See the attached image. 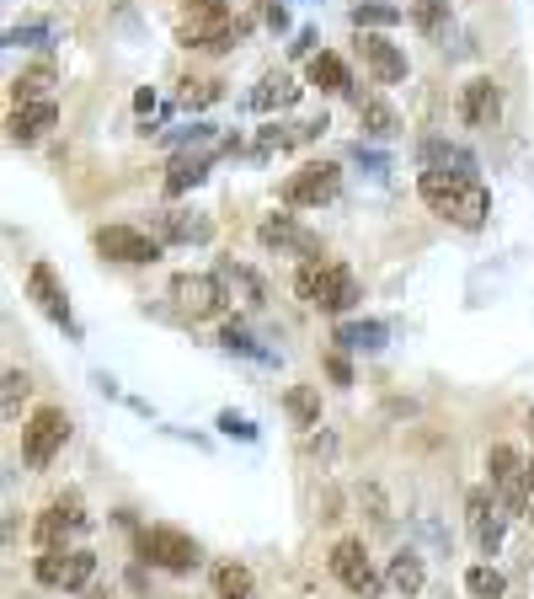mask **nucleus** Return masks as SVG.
<instances>
[{
  "label": "nucleus",
  "instance_id": "obj_44",
  "mask_svg": "<svg viewBox=\"0 0 534 599\" xmlns=\"http://www.w3.org/2000/svg\"><path fill=\"white\" fill-rule=\"evenodd\" d=\"M267 27H278V33H284V27H289V11H284V6H267Z\"/></svg>",
  "mask_w": 534,
  "mask_h": 599
},
{
  "label": "nucleus",
  "instance_id": "obj_6",
  "mask_svg": "<svg viewBox=\"0 0 534 599\" xmlns=\"http://www.w3.org/2000/svg\"><path fill=\"white\" fill-rule=\"evenodd\" d=\"M65 439H70V418L59 407H43L38 418L22 428V460L27 466H49V460L65 450Z\"/></svg>",
  "mask_w": 534,
  "mask_h": 599
},
{
  "label": "nucleus",
  "instance_id": "obj_4",
  "mask_svg": "<svg viewBox=\"0 0 534 599\" xmlns=\"http://www.w3.org/2000/svg\"><path fill=\"white\" fill-rule=\"evenodd\" d=\"M139 551H145V562L166 567V573H193L198 567V541L171 525H150L145 535H139Z\"/></svg>",
  "mask_w": 534,
  "mask_h": 599
},
{
  "label": "nucleus",
  "instance_id": "obj_5",
  "mask_svg": "<svg viewBox=\"0 0 534 599\" xmlns=\"http://www.w3.org/2000/svg\"><path fill=\"white\" fill-rule=\"evenodd\" d=\"M337 188H342V172L332 161H310V166H300L289 182H284V204L289 209H321V204H332L337 198Z\"/></svg>",
  "mask_w": 534,
  "mask_h": 599
},
{
  "label": "nucleus",
  "instance_id": "obj_7",
  "mask_svg": "<svg viewBox=\"0 0 534 599\" xmlns=\"http://www.w3.org/2000/svg\"><path fill=\"white\" fill-rule=\"evenodd\" d=\"M486 471H492V487L502 493V509L524 514V503H529V460H518V450L497 444V450L486 455Z\"/></svg>",
  "mask_w": 534,
  "mask_h": 599
},
{
  "label": "nucleus",
  "instance_id": "obj_20",
  "mask_svg": "<svg viewBox=\"0 0 534 599\" xmlns=\"http://www.w3.org/2000/svg\"><path fill=\"white\" fill-rule=\"evenodd\" d=\"M390 589L396 594H422V557L417 551H396V557H390Z\"/></svg>",
  "mask_w": 534,
  "mask_h": 599
},
{
  "label": "nucleus",
  "instance_id": "obj_40",
  "mask_svg": "<svg viewBox=\"0 0 534 599\" xmlns=\"http://www.w3.org/2000/svg\"><path fill=\"white\" fill-rule=\"evenodd\" d=\"M326 375H332L337 386H353V370H348V359H342V353H332V359H326Z\"/></svg>",
  "mask_w": 534,
  "mask_h": 599
},
{
  "label": "nucleus",
  "instance_id": "obj_33",
  "mask_svg": "<svg viewBox=\"0 0 534 599\" xmlns=\"http://www.w3.org/2000/svg\"><path fill=\"white\" fill-rule=\"evenodd\" d=\"M401 11L396 6H380V0H369V6H353V27L364 33V27H396Z\"/></svg>",
  "mask_w": 534,
  "mask_h": 599
},
{
  "label": "nucleus",
  "instance_id": "obj_41",
  "mask_svg": "<svg viewBox=\"0 0 534 599\" xmlns=\"http://www.w3.org/2000/svg\"><path fill=\"white\" fill-rule=\"evenodd\" d=\"M187 6H193V17H230L225 0H187Z\"/></svg>",
  "mask_w": 534,
  "mask_h": 599
},
{
  "label": "nucleus",
  "instance_id": "obj_23",
  "mask_svg": "<svg viewBox=\"0 0 534 599\" xmlns=\"http://www.w3.org/2000/svg\"><path fill=\"white\" fill-rule=\"evenodd\" d=\"M214 236V225L203 220V214H161V241H209Z\"/></svg>",
  "mask_w": 534,
  "mask_h": 599
},
{
  "label": "nucleus",
  "instance_id": "obj_29",
  "mask_svg": "<svg viewBox=\"0 0 534 599\" xmlns=\"http://www.w3.org/2000/svg\"><path fill=\"white\" fill-rule=\"evenodd\" d=\"M412 22H417L428 38H438V33L449 27V0H417V6H412Z\"/></svg>",
  "mask_w": 534,
  "mask_h": 599
},
{
  "label": "nucleus",
  "instance_id": "obj_34",
  "mask_svg": "<svg viewBox=\"0 0 534 599\" xmlns=\"http://www.w3.org/2000/svg\"><path fill=\"white\" fill-rule=\"evenodd\" d=\"M219 343H225L230 353H246V359H262V364H273V353H267V348H257V343H251V337H246L241 327H225V332H219Z\"/></svg>",
  "mask_w": 534,
  "mask_h": 599
},
{
  "label": "nucleus",
  "instance_id": "obj_25",
  "mask_svg": "<svg viewBox=\"0 0 534 599\" xmlns=\"http://www.w3.org/2000/svg\"><path fill=\"white\" fill-rule=\"evenodd\" d=\"M310 86H321V91H348V65H342L337 54H316L310 59Z\"/></svg>",
  "mask_w": 534,
  "mask_h": 599
},
{
  "label": "nucleus",
  "instance_id": "obj_11",
  "mask_svg": "<svg viewBox=\"0 0 534 599\" xmlns=\"http://www.w3.org/2000/svg\"><path fill=\"white\" fill-rule=\"evenodd\" d=\"M27 300H38V311L49 316V321H59L65 332H81V327H75V316H70L65 289H59V279H54L49 263H33V268H27Z\"/></svg>",
  "mask_w": 534,
  "mask_h": 599
},
{
  "label": "nucleus",
  "instance_id": "obj_42",
  "mask_svg": "<svg viewBox=\"0 0 534 599\" xmlns=\"http://www.w3.org/2000/svg\"><path fill=\"white\" fill-rule=\"evenodd\" d=\"M353 161H364L369 172H385V156H374V150H364V145H353Z\"/></svg>",
  "mask_w": 534,
  "mask_h": 599
},
{
  "label": "nucleus",
  "instance_id": "obj_2",
  "mask_svg": "<svg viewBox=\"0 0 534 599\" xmlns=\"http://www.w3.org/2000/svg\"><path fill=\"white\" fill-rule=\"evenodd\" d=\"M294 289H300V300L305 305H316V311H332V316H342V311H353L358 300V279L342 263H305L300 273H294Z\"/></svg>",
  "mask_w": 534,
  "mask_h": 599
},
{
  "label": "nucleus",
  "instance_id": "obj_22",
  "mask_svg": "<svg viewBox=\"0 0 534 599\" xmlns=\"http://www.w3.org/2000/svg\"><path fill=\"white\" fill-rule=\"evenodd\" d=\"M385 337H390L385 321H342V327H337L342 348H385Z\"/></svg>",
  "mask_w": 534,
  "mask_h": 599
},
{
  "label": "nucleus",
  "instance_id": "obj_36",
  "mask_svg": "<svg viewBox=\"0 0 534 599\" xmlns=\"http://www.w3.org/2000/svg\"><path fill=\"white\" fill-rule=\"evenodd\" d=\"M27 391H33V386H27V375L11 370V375H6V402H0V407H6V418H17V407H22Z\"/></svg>",
  "mask_w": 534,
  "mask_h": 599
},
{
  "label": "nucleus",
  "instance_id": "obj_46",
  "mask_svg": "<svg viewBox=\"0 0 534 599\" xmlns=\"http://www.w3.org/2000/svg\"><path fill=\"white\" fill-rule=\"evenodd\" d=\"M529 487H534V460H529Z\"/></svg>",
  "mask_w": 534,
  "mask_h": 599
},
{
  "label": "nucleus",
  "instance_id": "obj_45",
  "mask_svg": "<svg viewBox=\"0 0 534 599\" xmlns=\"http://www.w3.org/2000/svg\"><path fill=\"white\" fill-rule=\"evenodd\" d=\"M289 49H294V54H316V33H300V38L289 43Z\"/></svg>",
  "mask_w": 534,
  "mask_h": 599
},
{
  "label": "nucleus",
  "instance_id": "obj_3",
  "mask_svg": "<svg viewBox=\"0 0 534 599\" xmlns=\"http://www.w3.org/2000/svg\"><path fill=\"white\" fill-rule=\"evenodd\" d=\"M171 300H177L182 316L209 321L225 311V279H219V273H177V279H171Z\"/></svg>",
  "mask_w": 534,
  "mask_h": 599
},
{
  "label": "nucleus",
  "instance_id": "obj_26",
  "mask_svg": "<svg viewBox=\"0 0 534 599\" xmlns=\"http://www.w3.org/2000/svg\"><path fill=\"white\" fill-rule=\"evenodd\" d=\"M70 557H75V551H59V546H43V557H38V583H49V589H65V573H70Z\"/></svg>",
  "mask_w": 534,
  "mask_h": 599
},
{
  "label": "nucleus",
  "instance_id": "obj_15",
  "mask_svg": "<svg viewBox=\"0 0 534 599\" xmlns=\"http://www.w3.org/2000/svg\"><path fill=\"white\" fill-rule=\"evenodd\" d=\"M54 118H59L54 102H22L17 113H11L6 129H11V140H17V145H33L43 129H54Z\"/></svg>",
  "mask_w": 534,
  "mask_h": 599
},
{
  "label": "nucleus",
  "instance_id": "obj_14",
  "mask_svg": "<svg viewBox=\"0 0 534 599\" xmlns=\"http://www.w3.org/2000/svg\"><path fill=\"white\" fill-rule=\"evenodd\" d=\"M358 49H364V59H369V70L380 75L385 86H396V81H406V54L396 49V43H385L380 33H364V38H358Z\"/></svg>",
  "mask_w": 534,
  "mask_h": 599
},
{
  "label": "nucleus",
  "instance_id": "obj_39",
  "mask_svg": "<svg viewBox=\"0 0 534 599\" xmlns=\"http://www.w3.org/2000/svg\"><path fill=\"white\" fill-rule=\"evenodd\" d=\"M43 38H49V27H11V33H6L11 49H22V43H43Z\"/></svg>",
  "mask_w": 534,
  "mask_h": 599
},
{
  "label": "nucleus",
  "instance_id": "obj_21",
  "mask_svg": "<svg viewBox=\"0 0 534 599\" xmlns=\"http://www.w3.org/2000/svg\"><path fill=\"white\" fill-rule=\"evenodd\" d=\"M203 177H209V156H177V161H171V172H166V193L177 198L187 188H198Z\"/></svg>",
  "mask_w": 534,
  "mask_h": 599
},
{
  "label": "nucleus",
  "instance_id": "obj_8",
  "mask_svg": "<svg viewBox=\"0 0 534 599\" xmlns=\"http://www.w3.org/2000/svg\"><path fill=\"white\" fill-rule=\"evenodd\" d=\"M97 252L113 257V263H155V257H161V241L145 236V230H134V225H102Z\"/></svg>",
  "mask_w": 534,
  "mask_h": 599
},
{
  "label": "nucleus",
  "instance_id": "obj_18",
  "mask_svg": "<svg viewBox=\"0 0 534 599\" xmlns=\"http://www.w3.org/2000/svg\"><path fill=\"white\" fill-rule=\"evenodd\" d=\"M294 102H300V86H294V75H284V70L262 75V86L251 91V107H257V113H273V107H294Z\"/></svg>",
  "mask_w": 534,
  "mask_h": 599
},
{
  "label": "nucleus",
  "instance_id": "obj_13",
  "mask_svg": "<svg viewBox=\"0 0 534 599\" xmlns=\"http://www.w3.org/2000/svg\"><path fill=\"white\" fill-rule=\"evenodd\" d=\"M465 514H470V535H476V546L492 557V551L502 546V509L492 503V493H486V487H476V493L465 498Z\"/></svg>",
  "mask_w": 534,
  "mask_h": 599
},
{
  "label": "nucleus",
  "instance_id": "obj_32",
  "mask_svg": "<svg viewBox=\"0 0 534 599\" xmlns=\"http://www.w3.org/2000/svg\"><path fill=\"white\" fill-rule=\"evenodd\" d=\"M49 86H54V70H49V65H33L27 75H17V81H11V91H17V102H33V97H43Z\"/></svg>",
  "mask_w": 534,
  "mask_h": 599
},
{
  "label": "nucleus",
  "instance_id": "obj_1",
  "mask_svg": "<svg viewBox=\"0 0 534 599\" xmlns=\"http://www.w3.org/2000/svg\"><path fill=\"white\" fill-rule=\"evenodd\" d=\"M417 193L433 214H444V220L465 225V230H481L486 214H492V193H486L470 172H422Z\"/></svg>",
  "mask_w": 534,
  "mask_h": 599
},
{
  "label": "nucleus",
  "instance_id": "obj_35",
  "mask_svg": "<svg viewBox=\"0 0 534 599\" xmlns=\"http://www.w3.org/2000/svg\"><path fill=\"white\" fill-rule=\"evenodd\" d=\"M91 573H97V557H91V551H75V557H70V573H65V589H86Z\"/></svg>",
  "mask_w": 534,
  "mask_h": 599
},
{
  "label": "nucleus",
  "instance_id": "obj_27",
  "mask_svg": "<svg viewBox=\"0 0 534 599\" xmlns=\"http://www.w3.org/2000/svg\"><path fill=\"white\" fill-rule=\"evenodd\" d=\"M358 118H364V129H369V134H380V140H390V134L401 129V118L390 113L385 102H374V97H369V102H358Z\"/></svg>",
  "mask_w": 534,
  "mask_h": 599
},
{
  "label": "nucleus",
  "instance_id": "obj_24",
  "mask_svg": "<svg viewBox=\"0 0 534 599\" xmlns=\"http://www.w3.org/2000/svg\"><path fill=\"white\" fill-rule=\"evenodd\" d=\"M449 166H454V172H470V156H465V150H454L449 140H428V145H422V172H449Z\"/></svg>",
  "mask_w": 534,
  "mask_h": 599
},
{
  "label": "nucleus",
  "instance_id": "obj_16",
  "mask_svg": "<svg viewBox=\"0 0 534 599\" xmlns=\"http://www.w3.org/2000/svg\"><path fill=\"white\" fill-rule=\"evenodd\" d=\"M65 530H86L81 498H59L54 509L43 514V525H38V535H43V546H59V541H65Z\"/></svg>",
  "mask_w": 534,
  "mask_h": 599
},
{
  "label": "nucleus",
  "instance_id": "obj_12",
  "mask_svg": "<svg viewBox=\"0 0 534 599\" xmlns=\"http://www.w3.org/2000/svg\"><path fill=\"white\" fill-rule=\"evenodd\" d=\"M497 113H502V91H497L492 75H476V81H465V91H460V124L486 129Z\"/></svg>",
  "mask_w": 534,
  "mask_h": 599
},
{
  "label": "nucleus",
  "instance_id": "obj_28",
  "mask_svg": "<svg viewBox=\"0 0 534 599\" xmlns=\"http://www.w3.org/2000/svg\"><path fill=\"white\" fill-rule=\"evenodd\" d=\"M465 589L476 594V599H502V594H508V578H502L497 567H470V573H465Z\"/></svg>",
  "mask_w": 534,
  "mask_h": 599
},
{
  "label": "nucleus",
  "instance_id": "obj_43",
  "mask_svg": "<svg viewBox=\"0 0 534 599\" xmlns=\"http://www.w3.org/2000/svg\"><path fill=\"white\" fill-rule=\"evenodd\" d=\"M134 113H139V118L155 113V91H139V97H134Z\"/></svg>",
  "mask_w": 534,
  "mask_h": 599
},
{
  "label": "nucleus",
  "instance_id": "obj_30",
  "mask_svg": "<svg viewBox=\"0 0 534 599\" xmlns=\"http://www.w3.org/2000/svg\"><path fill=\"white\" fill-rule=\"evenodd\" d=\"M214 589H219V599H251V573H246V567H235V562H225L214 573Z\"/></svg>",
  "mask_w": 534,
  "mask_h": 599
},
{
  "label": "nucleus",
  "instance_id": "obj_17",
  "mask_svg": "<svg viewBox=\"0 0 534 599\" xmlns=\"http://www.w3.org/2000/svg\"><path fill=\"white\" fill-rule=\"evenodd\" d=\"M182 43H187V49H230V43H235L230 17H193L182 27Z\"/></svg>",
  "mask_w": 534,
  "mask_h": 599
},
{
  "label": "nucleus",
  "instance_id": "obj_38",
  "mask_svg": "<svg viewBox=\"0 0 534 599\" xmlns=\"http://www.w3.org/2000/svg\"><path fill=\"white\" fill-rule=\"evenodd\" d=\"M219 102V81H198V86H187V107H209Z\"/></svg>",
  "mask_w": 534,
  "mask_h": 599
},
{
  "label": "nucleus",
  "instance_id": "obj_37",
  "mask_svg": "<svg viewBox=\"0 0 534 599\" xmlns=\"http://www.w3.org/2000/svg\"><path fill=\"white\" fill-rule=\"evenodd\" d=\"M219 434H230V439H257V428H251V418H241V412H219Z\"/></svg>",
  "mask_w": 534,
  "mask_h": 599
},
{
  "label": "nucleus",
  "instance_id": "obj_10",
  "mask_svg": "<svg viewBox=\"0 0 534 599\" xmlns=\"http://www.w3.org/2000/svg\"><path fill=\"white\" fill-rule=\"evenodd\" d=\"M332 573L348 583L353 594H364V599H374L385 589L380 583V573L369 567V551H364V541H337V551H332Z\"/></svg>",
  "mask_w": 534,
  "mask_h": 599
},
{
  "label": "nucleus",
  "instance_id": "obj_9",
  "mask_svg": "<svg viewBox=\"0 0 534 599\" xmlns=\"http://www.w3.org/2000/svg\"><path fill=\"white\" fill-rule=\"evenodd\" d=\"M257 241L262 247H278V252H294V257H310V263L321 257V236L305 230L300 220H289V214H267L257 225Z\"/></svg>",
  "mask_w": 534,
  "mask_h": 599
},
{
  "label": "nucleus",
  "instance_id": "obj_31",
  "mask_svg": "<svg viewBox=\"0 0 534 599\" xmlns=\"http://www.w3.org/2000/svg\"><path fill=\"white\" fill-rule=\"evenodd\" d=\"M289 418L300 423V428L321 423V396L310 391V386H294V391H289Z\"/></svg>",
  "mask_w": 534,
  "mask_h": 599
},
{
  "label": "nucleus",
  "instance_id": "obj_19",
  "mask_svg": "<svg viewBox=\"0 0 534 599\" xmlns=\"http://www.w3.org/2000/svg\"><path fill=\"white\" fill-rule=\"evenodd\" d=\"M316 134H326V118H316V124H289V129H262L257 134V150H289V145L316 140Z\"/></svg>",
  "mask_w": 534,
  "mask_h": 599
}]
</instances>
